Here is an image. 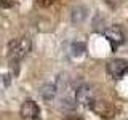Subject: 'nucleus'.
I'll return each mask as SVG.
<instances>
[{"mask_svg": "<svg viewBox=\"0 0 128 120\" xmlns=\"http://www.w3.org/2000/svg\"><path fill=\"white\" fill-rule=\"evenodd\" d=\"M86 14H88V10L85 6H75L74 11H72V21H74V24L83 22L85 18H86Z\"/></svg>", "mask_w": 128, "mask_h": 120, "instance_id": "nucleus-8", "label": "nucleus"}, {"mask_svg": "<svg viewBox=\"0 0 128 120\" xmlns=\"http://www.w3.org/2000/svg\"><path fill=\"white\" fill-rule=\"evenodd\" d=\"M30 38L29 37H21V38H16L13 42H10V46H8V59L10 62H16L18 64L21 59H24L30 51Z\"/></svg>", "mask_w": 128, "mask_h": 120, "instance_id": "nucleus-1", "label": "nucleus"}, {"mask_svg": "<svg viewBox=\"0 0 128 120\" xmlns=\"http://www.w3.org/2000/svg\"><path fill=\"white\" fill-rule=\"evenodd\" d=\"M104 37L109 40L112 50H117V48L125 42V35H123V32L118 26H110L109 29H106L104 30Z\"/></svg>", "mask_w": 128, "mask_h": 120, "instance_id": "nucleus-6", "label": "nucleus"}, {"mask_svg": "<svg viewBox=\"0 0 128 120\" xmlns=\"http://www.w3.org/2000/svg\"><path fill=\"white\" fill-rule=\"evenodd\" d=\"M66 120H83V118L82 117H77V115H69Z\"/></svg>", "mask_w": 128, "mask_h": 120, "instance_id": "nucleus-12", "label": "nucleus"}, {"mask_svg": "<svg viewBox=\"0 0 128 120\" xmlns=\"http://www.w3.org/2000/svg\"><path fill=\"white\" fill-rule=\"evenodd\" d=\"M56 2H58V0H37L38 6H42V8H48V6L54 5Z\"/></svg>", "mask_w": 128, "mask_h": 120, "instance_id": "nucleus-10", "label": "nucleus"}, {"mask_svg": "<svg viewBox=\"0 0 128 120\" xmlns=\"http://www.w3.org/2000/svg\"><path fill=\"white\" fill-rule=\"evenodd\" d=\"M21 120H42L40 115V107L37 106V102H34L32 99L24 101V104L21 106Z\"/></svg>", "mask_w": 128, "mask_h": 120, "instance_id": "nucleus-5", "label": "nucleus"}, {"mask_svg": "<svg viewBox=\"0 0 128 120\" xmlns=\"http://www.w3.org/2000/svg\"><path fill=\"white\" fill-rule=\"evenodd\" d=\"M13 0H0V6H3V8H10V6H13Z\"/></svg>", "mask_w": 128, "mask_h": 120, "instance_id": "nucleus-11", "label": "nucleus"}, {"mask_svg": "<svg viewBox=\"0 0 128 120\" xmlns=\"http://www.w3.org/2000/svg\"><path fill=\"white\" fill-rule=\"evenodd\" d=\"M107 72L114 80H120L128 74V61L126 59H112L107 62Z\"/></svg>", "mask_w": 128, "mask_h": 120, "instance_id": "nucleus-3", "label": "nucleus"}, {"mask_svg": "<svg viewBox=\"0 0 128 120\" xmlns=\"http://www.w3.org/2000/svg\"><path fill=\"white\" fill-rule=\"evenodd\" d=\"M90 109L102 118H112L114 114H115L114 104L110 101H106V99H94L93 104L90 106Z\"/></svg>", "mask_w": 128, "mask_h": 120, "instance_id": "nucleus-2", "label": "nucleus"}, {"mask_svg": "<svg viewBox=\"0 0 128 120\" xmlns=\"http://www.w3.org/2000/svg\"><path fill=\"white\" fill-rule=\"evenodd\" d=\"M72 50H74V54H83V51H85V45L83 43H74L72 45Z\"/></svg>", "mask_w": 128, "mask_h": 120, "instance_id": "nucleus-9", "label": "nucleus"}, {"mask_svg": "<svg viewBox=\"0 0 128 120\" xmlns=\"http://www.w3.org/2000/svg\"><path fill=\"white\" fill-rule=\"evenodd\" d=\"M56 85H53V83H46V85H43L42 88H40V96H42V99H45L46 102L53 101L54 96H56Z\"/></svg>", "mask_w": 128, "mask_h": 120, "instance_id": "nucleus-7", "label": "nucleus"}, {"mask_svg": "<svg viewBox=\"0 0 128 120\" xmlns=\"http://www.w3.org/2000/svg\"><path fill=\"white\" fill-rule=\"evenodd\" d=\"M94 99H96L94 98V90L90 85H82V86L77 88V91H75V102H78L80 106L90 107Z\"/></svg>", "mask_w": 128, "mask_h": 120, "instance_id": "nucleus-4", "label": "nucleus"}]
</instances>
